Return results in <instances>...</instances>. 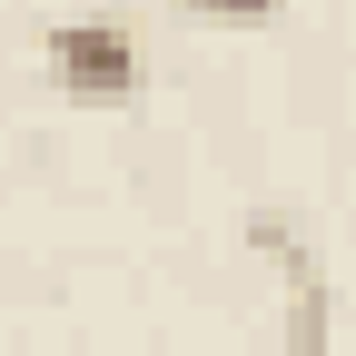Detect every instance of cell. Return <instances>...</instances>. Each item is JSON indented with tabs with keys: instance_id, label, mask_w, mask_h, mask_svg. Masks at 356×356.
Listing matches in <instances>:
<instances>
[{
	"instance_id": "6da1fadb",
	"label": "cell",
	"mask_w": 356,
	"mask_h": 356,
	"mask_svg": "<svg viewBox=\"0 0 356 356\" xmlns=\"http://www.w3.org/2000/svg\"><path fill=\"white\" fill-rule=\"evenodd\" d=\"M40 50H50V79L79 109H119V99H139V79H149V50H139V30L119 10H70V20H50Z\"/></svg>"
},
{
	"instance_id": "3957f363",
	"label": "cell",
	"mask_w": 356,
	"mask_h": 356,
	"mask_svg": "<svg viewBox=\"0 0 356 356\" xmlns=\"http://www.w3.org/2000/svg\"><path fill=\"white\" fill-rule=\"evenodd\" d=\"M188 10H208V20H257V10H277V0H188Z\"/></svg>"
},
{
	"instance_id": "7a4b0ae2",
	"label": "cell",
	"mask_w": 356,
	"mask_h": 356,
	"mask_svg": "<svg viewBox=\"0 0 356 356\" xmlns=\"http://www.w3.org/2000/svg\"><path fill=\"white\" fill-rule=\"evenodd\" d=\"M248 238H267L287 257V356H327V277H317V257L287 238V218H248Z\"/></svg>"
}]
</instances>
